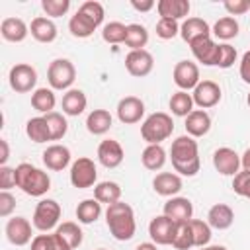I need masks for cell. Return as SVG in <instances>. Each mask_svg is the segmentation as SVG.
<instances>
[{
	"label": "cell",
	"instance_id": "cell-1",
	"mask_svg": "<svg viewBox=\"0 0 250 250\" xmlns=\"http://www.w3.org/2000/svg\"><path fill=\"white\" fill-rule=\"evenodd\" d=\"M172 166L182 176H195L199 172L201 160H199V148L197 141L189 135H182L172 143L170 148Z\"/></svg>",
	"mask_w": 250,
	"mask_h": 250
},
{
	"label": "cell",
	"instance_id": "cell-2",
	"mask_svg": "<svg viewBox=\"0 0 250 250\" xmlns=\"http://www.w3.org/2000/svg\"><path fill=\"white\" fill-rule=\"evenodd\" d=\"M105 223H107V229H109V232L113 234V238L119 240V242L131 240V238L135 236L137 223H135L133 207H131L129 203L117 201V203L107 205Z\"/></svg>",
	"mask_w": 250,
	"mask_h": 250
},
{
	"label": "cell",
	"instance_id": "cell-3",
	"mask_svg": "<svg viewBox=\"0 0 250 250\" xmlns=\"http://www.w3.org/2000/svg\"><path fill=\"white\" fill-rule=\"evenodd\" d=\"M16 174V186L31 195V197H41L51 189V178L47 172H43L41 168L29 164V162H21L14 168Z\"/></svg>",
	"mask_w": 250,
	"mask_h": 250
},
{
	"label": "cell",
	"instance_id": "cell-4",
	"mask_svg": "<svg viewBox=\"0 0 250 250\" xmlns=\"http://www.w3.org/2000/svg\"><path fill=\"white\" fill-rule=\"evenodd\" d=\"M172 131H174V121L164 111L150 113L141 125V135L148 145H160L172 135Z\"/></svg>",
	"mask_w": 250,
	"mask_h": 250
},
{
	"label": "cell",
	"instance_id": "cell-5",
	"mask_svg": "<svg viewBox=\"0 0 250 250\" xmlns=\"http://www.w3.org/2000/svg\"><path fill=\"white\" fill-rule=\"evenodd\" d=\"M76 78V68L68 59H55L47 68V80L53 90H66Z\"/></svg>",
	"mask_w": 250,
	"mask_h": 250
},
{
	"label": "cell",
	"instance_id": "cell-6",
	"mask_svg": "<svg viewBox=\"0 0 250 250\" xmlns=\"http://www.w3.org/2000/svg\"><path fill=\"white\" fill-rule=\"evenodd\" d=\"M61 205L55 199H41L33 211V227L41 232H47L59 225Z\"/></svg>",
	"mask_w": 250,
	"mask_h": 250
},
{
	"label": "cell",
	"instance_id": "cell-7",
	"mask_svg": "<svg viewBox=\"0 0 250 250\" xmlns=\"http://www.w3.org/2000/svg\"><path fill=\"white\" fill-rule=\"evenodd\" d=\"M8 80H10V88L18 94H25V92H31L37 84V70L27 64V62H18L10 68V74H8Z\"/></svg>",
	"mask_w": 250,
	"mask_h": 250
},
{
	"label": "cell",
	"instance_id": "cell-8",
	"mask_svg": "<svg viewBox=\"0 0 250 250\" xmlns=\"http://www.w3.org/2000/svg\"><path fill=\"white\" fill-rule=\"evenodd\" d=\"M96 178H98V170H96V164H94L92 158L82 156V158L72 162V166H70V184L74 188H78V189L92 188L96 184Z\"/></svg>",
	"mask_w": 250,
	"mask_h": 250
},
{
	"label": "cell",
	"instance_id": "cell-9",
	"mask_svg": "<svg viewBox=\"0 0 250 250\" xmlns=\"http://www.w3.org/2000/svg\"><path fill=\"white\" fill-rule=\"evenodd\" d=\"M154 66V59L152 55L146 51V49H141V51H129L127 57H125V68L131 76H137V78H143L146 74H150Z\"/></svg>",
	"mask_w": 250,
	"mask_h": 250
},
{
	"label": "cell",
	"instance_id": "cell-10",
	"mask_svg": "<svg viewBox=\"0 0 250 250\" xmlns=\"http://www.w3.org/2000/svg\"><path fill=\"white\" fill-rule=\"evenodd\" d=\"M172 76H174L176 86L180 90H184V92L195 88L201 82L199 80V66L195 62H191V61H180V62H176Z\"/></svg>",
	"mask_w": 250,
	"mask_h": 250
},
{
	"label": "cell",
	"instance_id": "cell-11",
	"mask_svg": "<svg viewBox=\"0 0 250 250\" xmlns=\"http://www.w3.org/2000/svg\"><path fill=\"white\" fill-rule=\"evenodd\" d=\"M193 104L199 105L201 109H207V107H213L221 102V86L213 80H201L195 88H193Z\"/></svg>",
	"mask_w": 250,
	"mask_h": 250
},
{
	"label": "cell",
	"instance_id": "cell-12",
	"mask_svg": "<svg viewBox=\"0 0 250 250\" xmlns=\"http://www.w3.org/2000/svg\"><path fill=\"white\" fill-rule=\"evenodd\" d=\"M143 115H145V104H143L141 98L125 96V98L119 100V104H117V117H119L121 123H125V125L139 123Z\"/></svg>",
	"mask_w": 250,
	"mask_h": 250
},
{
	"label": "cell",
	"instance_id": "cell-13",
	"mask_svg": "<svg viewBox=\"0 0 250 250\" xmlns=\"http://www.w3.org/2000/svg\"><path fill=\"white\" fill-rule=\"evenodd\" d=\"M213 166L223 176H236L240 172V156L232 148L221 146L213 152Z\"/></svg>",
	"mask_w": 250,
	"mask_h": 250
},
{
	"label": "cell",
	"instance_id": "cell-14",
	"mask_svg": "<svg viewBox=\"0 0 250 250\" xmlns=\"http://www.w3.org/2000/svg\"><path fill=\"white\" fill-rule=\"evenodd\" d=\"M176 223L168 219L166 215H158L150 221L148 225V234L154 244H172L174 234H176Z\"/></svg>",
	"mask_w": 250,
	"mask_h": 250
},
{
	"label": "cell",
	"instance_id": "cell-15",
	"mask_svg": "<svg viewBox=\"0 0 250 250\" xmlns=\"http://www.w3.org/2000/svg\"><path fill=\"white\" fill-rule=\"evenodd\" d=\"M6 238L14 246H25L31 242V223L25 217H12L6 223Z\"/></svg>",
	"mask_w": 250,
	"mask_h": 250
},
{
	"label": "cell",
	"instance_id": "cell-16",
	"mask_svg": "<svg viewBox=\"0 0 250 250\" xmlns=\"http://www.w3.org/2000/svg\"><path fill=\"white\" fill-rule=\"evenodd\" d=\"M125 158L123 146L115 139H104L98 146V160L105 168H117Z\"/></svg>",
	"mask_w": 250,
	"mask_h": 250
},
{
	"label": "cell",
	"instance_id": "cell-17",
	"mask_svg": "<svg viewBox=\"0 0 250 250\" xmlns=\"http://www.w3.org/2000/svg\"><path fill=\"white\" fill-rule=\"evenodd\" d=\"M193 57L203 62L205 66H217V59H219V45L211 39V37H201L195 39L193 43H189Z\"/></svg>",
	"mask_w": 250,
	"mask_h": 250
},
{
	"label": "cell",
	"instance_id": "cell-18",
	"mask_svg": "<svg viewBox=\"0 0 250 250\" xmlns=\"http://www.w3.org/2000/svg\"><path fill=\"white\" fill-rule=\"evenodd\" d=\"M168 219H172L176 225L180 223H188L191 221V215H193V205L188 197H172L164 203V213Z\"/></svg>",
	"mask_w": 250,
	"mask_h": 250
},
{
	"label": "cell",
	"instance_id": "cell-19",
	"mask_svg": "<svg viewBox=\"0 0 250 250\" xmlns=\"http://www.w3.org/2000/svg\"><path fill=\"white\" fill-rule=\"evenodd\" d=\"M68 162H70V150L64 145H51L43 152V164L53 172L64 170Z\"/></svg>",
	"mask_w": 250,
	"mask_h": 250
},
{
	"label": "cell",
	"instance_id": "cell-20",
	"mask_svg": "<svg viewBox=\"0 0 250 250\" xmlns=\"http://www.w3.org/2000/svg\"><path fill=\"white\" fill-rule=\"evenodd\" d=\"M152 188L162 197H174L182 189V178L174 172H160L154 176Z\"/></svg>",
	"mask_w": 250,
	"mask_h": 250
},
{
	"label": "cell",
	"instance_id": "cell-21",
	"mask_svg": "<svg viewBox=\"0 0 250 250\" xmlns=\"http://www.w3.org/2000/svg\"><path fill=\"white\" fill-rule=\"evenodd\" d=\"M180 35L186 43H193L195 39L201 37H211V27L205 20L201 18H188L182 25H180Z\"/></svg>",
	"mask_w": 250,
	"mask_h": 250
},
{
	"label": "cell",
	"instance_id": "cell-22",
	"mask_svg": "<svg viewBox=\"0 0 250 250\" xmlns=\"http://www.w3.org/2000/svg\"><path fill=\"white\" fill-rule=\"evenodd\" d=\"M0 33L10 43H21L27 37L29 27L20 18H4L2 23H0Z\"/></svg>",
	"mask_w": 250,
	"mask_h": 250
},
{
	"label": "cell",
	"instance_id": "cell-23",
	"mask_svg": "<svg viewBox=\"0 0 250 250\" xmlns=\"http://www.w3.org/2000/svg\"><path fill=\"white\" fill-rule=\"evenodd\" d=\"M29 33H31V37H33L35 41H39V43H53V41L57 39V25H55L53 20L39 16V18L31 20Z\"/></svg>",
	"mask_w": 250,
	"mask_h": 250
},
{
	"label": "cell",
	"instance_id": "cell-24",
	"mask_svg": "<svg viewBox=\"0 0 250 250\" xmlns=\"http://www.w3.org/2000/svg\"><path fill=\"white\" fill-rule=\"evenodd\" d=\"M211 129V117L205 109H193L188 117H186V131L189 137H203L207 135Z\"/></svg>",
	"mask_w": 250,
	"mask_h": 250
},
{
	"label": "cell",
	"instance_id": "cell-25",
	"mask_svg": "<svg viewBox=\"0 0 250 250\" xmlns=\"http://www.w3.org/2000/svg\"><path fill=\"white\" fill-rule=\"evenodd\" d=\"M234 221V211L227 205V203H215L209 213H207V223L209 227L217 229V230H225L232 225Z\"/></svg>",
	"mask_w": 250,
	"mask_h": 250
},
{
	"label": "cell",
	"instance_id": "cell-26",
	"mask_svg": "<svg viewBox=\"0 0 250 250\" xmlns=\"http://www.w3.org/2000/svg\"><path fill=\"white\" fill-rule=\"evenodd\" d=\"M156 10H158L160 18L178 21L180 18H186L189 14V2L188 0H160L156 4Z\"/></svg>",
	"mask_w": 250,
	"mask_h": 250
},
{
	"label": "cell",
	"instance_id": "cell-27",
	"mask_svg": "<svg viewBox=\"0 0 250 250\" xmlns=\"http://www.w3.org/2000/svg\"><path fill=\"white\" fill-rule=\"evenodd\" d=\"M61 104H62V113L76 117V115H80V113L86 109L88 100H86V94H84L82 90L72 88V90H68V92L62 96V102H61Z\"/></svg>",
	"mask_w": 250,
	"mask_h": 250
},
{
	"label": "cell",
	"instance_id": "cell-28",
	"mask_svg": "<svg viewBox=\"0 0 250 250\" xmlns=\"http://www.w3.org/2000/svg\"><path fill=\"white\" fill-rule=\"evenodd\" d=\"M111 121L113 119H111V113L107 109H94L86 117V129L92 135H104V133L109 131Z\"/></svg>",
	"mask_w": 250,
	"mask_h": 250
},
{
	"label": "cell",
	"instance_id": "cell-29",
	"mask_svg": "<svg viewBox=\"0 0 250 250\" xmlns=\"http://www.w3.org/2000/svg\"><path fill=\"white\" fill-rule=\"evenodd\" d=\"M102 215V203L98 199H84L76 207V219L82 225H92Z\"/></svg>",
	"mask_w": 250,
	"mask_h": 250
},
{
	"label": "cell",
	"instance_id": "cell-30",
	"mask_svg": "<svg viewBox=\"0 0 250 250\" xmlns=\"http://www.w3.org/2000/svg\"><path fill=\"white\" fill-rule=\"evenodd\" d=\"M141 160H143V166L146 170H160L164 164H166V150L160 146V145H148L143 154H141Z\"/></svg>",
	"mask_w": 250,
	"mask_h": 250
},
{
	"label": "cell",
	"instance_id": "cell-31",
	"mask_svg": "<svg viewBox=\"0 0 250 250\" xmlns=\"http://www.w3.org/2000/svg\"><path fill=\"white\" fill-rule=\"evenodd\" d=\"M96 27H98V25H96L90 18H86L84 14H80V12H76V14L70 18V21H68L70 33H72L74 37H78V39L90 37V35L96 31Z\"/></svg>",
	"mask_w": 250,
	"mask_h": 250
},
{
	"label": "cell",
	"instance_id": "cell-32",
	"mask_svg": "<svg viewBox=\"0 0 250 250\" xmlns=\"http://www.w3.org/2000/svg\"><path fill=\"white\" fill-rule=\"evenodd\" d=\"M25 133H27V137L33 143H47V141H51V131H49V125H47L43 115L41 117H31L25 123Z\"/></svg>",
	"mask_w": 250,
	"mask_h": 250
},
{
	"label": "cell",
	"instance_id": "cell-33",
	"mask_svg": "<svg viewBox=\"0 0 250 250\" xmlns=\"http://www.w3.org/2000/svg\"><path fill=\"white\" fill-rule=\"evenodd\" d=\"M94 199H98L100 203H117L121 199V188L115 182H100L94 188Z\"/></svg>",
	"mask_w": 250,
	"mask_h": 250
},
{
	"label": "cell",
	"instance_id": "cell-34",
	"mask_svg": "<svg viewBox=\"0 0 250 250\" xmlns=\"http://www.w3.org/2000/svg\"><path fill=\"white\" fill-rule=\"evenodd\" d=\"M146 43H148V31H146V27L141 25V23H129V25H127L125 45H127L131 51H141Z\"/></svg>",
	"mask_w": 250,
	"mask_h": 250
},
{
	"label": "cell",
	"instance_id": "cell-35",
	"mask_svg": "<svg viewBox=\"0 0 250 250\" xmlns=\"http://www.w3.org/2000/svg\"><path fill=\"white\" fill-rule=\"evenodd\" d=\"M55 104H57V100H55L53 88H37L31 94V105H33V109H37V111H41L45 115L53 111Z\"/></svg>",
	"mask_w": 250,
	"mask_h": 250
},
{
	"label": "cell",
	"instance_id": "cell-36",
	"mask_svg": "<svg viewBox=\"0 0 250 250\" xmlns=\"http://www.w3.org/2000/svg\"><path fill=\"white\" fill-rule=\"evenodd\" d=\"M170 109L178 117H188L193 111V98H191V94H188L184 90L172 94V98H170Z\"/></svg>",
	"mask_w": 250,
	"mask_h": 250
},
{
	"label": "cell",
	"instance_id": "cell-37",
	"mask_svg": "<svg viewBox=\"0 0 250 250\" xmlns=\"http://www.w3.org/2000/svg\"><path fill=\"white\" fill-rule=\"evenodd\" d=\"M55 232H57L72 250L82 244V230H80V227H78L76 223H72V221H66V223L59 225Z\"/></svg>",
	"mask_w": 250,
	"mask_h": 250
},
{
	"label": "cell",
	"instance_id": "cell-38",
	"mask_svg": "<svg viewBox=\"0 0 250 250\" xmlns=\"http://www.w3.org/2000/svg\"><path fill=\"white\" fill-rule=\"evenodd\" d=\"M213 33H215L219 39L229 41V39H232V37L238 35V21H236L232 16H225V18H221V20L215 21Z\"/></svg>",
	"mask_w": 250,
	"mask_h": 250
},
{
	"label": "cell",
	"instance_id": "cell-39",
	"mask_svg": "<svg viewBox=\"0 0 250 250\" xmlns=\"http://www.w3.org/2000/svg\"><path fill=\"white\" fill-rule=\"evenodd\" d=\"M125 37H127V25L121 21H109L102 29V39L105 43H111V45L125 43Z\"/></svg>",
	"mask_w": 250,
	"mask_h": 250
},
{
	"label": "cell",
	"instance_id": "cell-40",
	"mask_svg": "<svg viewBox=\"0 0 250 250\" xmlns=\"http://www.w3.org/2000/svg\"><path fill=\"white\" fill-rule=\"evenodd\" d=\"M43 117H45V121H47V125H49L51 141H59V139H62V137L66 135L68 123H66V119H64L62 113H59V111H51V113H47V115H43Z\"/></svg>",
	"mask_w": 250,
	"mask_h": 250
},
{
	"label": "cell",
	"instance_id": "cell-41",
	"mask_svg": "<svg viewBox=\"0 0 250 250\" xmlns=\"http://www.w3.org/2000/svg\"><path fill=\"white\" fill-rule=\"evenodd\" d=\"M189 227H191V232H193V244L197 248L207 246L209 240H211V227H209V223L199 221V219H191Z\"/></svg>",
	"mask_w": 250,
	"mask_h": 250
},
{
	"label": "cell",
	"instance_id": "cell-42",
	"mask_svg": "<svg viewBox=\"0 0 250 250\" xmlns=\"http://www.w3.org/2000/svg\"><path fill=\"white\" fill-rule=\"evenodd\" d=\"M172 246L178 248V250H188L193 244V232H191V227H189V221L188 223H180L176 227V234H174V240H172Z\"/></svg>",
	"mask_w": 250,
	"mask_h": 250
},
{
	"label": "cell",
	"instance_id": "cell-43",
	"mask_svg": "<svg viewBox=\"0 0 250 250\" xmlns=\"http://www.w3.org/2000/svg\"><path fill=\"white\" fill-rule=\"evenodd\" d=\"M78 12L84 14L86 18H90L96 25H100V23L104 21V16H105L104 6H102L100 2H96V0H88V2H84V4L78 8Z\"/></svg>",
	"mask_w": 250,
	"mask_h": 250
},
{
	"label": "cell",
	"instance_id": "cell-44",
	"mask_svg": "<svg viewBox=\"0 0 250 250\" xmlns=\"http://www.w3.org/2000/svg\"><path fill=\"white\" fill-rule=\"evenodd\" d=\"M41 8L47 16L59 18V16H64L68 12L70 0H41Z\"/></svg>",
	"mask_w": 250,
	"mask_h": 250
},
{
	"label": "cell",
	"instance_id": "cell-45",
	"mask_svg": "<svg viewBox=\"0 0 250 250\" xmlns=\"http://www.w3.org/2000/svg\"><path fill=\"white\" fill-rule=\"evenodd\" d=\"M180 33V25L176 20H168V18H160L156 23V35L160 39H172Z\"/></svg>",
	"mask_w": 250,
	"mask_h": 250
},
{
	"label": "cell",
	"instance_id": "cell-46",
	"mask_svg": "<svg viewBox=\"0 0 250 250\" xmlns=\"http://www.w3.org/2000/svg\"><path fill=\"white\" fill-rule=\"evenodd\" d=\"M232 189H234V193L250 199V172L240 170L232 180Z\"/></svg>",
	"mask_w": 250,
	"mask_h": 250
},
{
	"label": "cell",
	"instance_id": "cell-47",
	"mask_svg": "<svg viewBox=\"0 0 250 250\" xmlns=\"http://www.w3.org/2000/svg\"><path fill=\"white\" fill-rule=\"evenodd\" d=\"M234 61H236V49H234L232 45H229V43L219 45V59H217V66H221V68H229V66H232V64H234Z\"/></svg>",
	"mask_w": 250,
	"mask_h": 250
},
{
	"label": "cell",
	"instance_id": "cell-48",
	"mask_svg": "<svg viewBox=\"0 0 250 250\" xmlns=\"http://www.w3.org/2000/svg\"><path fill=\"white\" fill-rule=\"evenodd\" d=\"M223 6L229 12V16H240L250 10V0H227Z\"/></svg>",
	"mask_w": 250,
	"mask_h": 250
},
{
	"label": "cell",
	"instance_id": "cell-49",
	"mask_svg": "<svg viewBox=\"0 0 250 250\" xmlns=\"http://www.w3.org/2000/svg\"><path fill=\"white\" fill-rule=\"evenodd\" d=\"M14 209H16V197L10 191H0V217L12 215Z\"/></svg>",
	"mask_w": 250,
	"mask_h": 250
},
{
	"label": "cell",
	"instance_id": "cell-50",
	"mask_svg": "<svg viewBox=\"0 0 250 250\" xmlns=\"http://www.w3.org/2000/svg\"><path fill=\"white\" fill-rule=\"evenodd\" d=\"M16 186V174H14V168H8V166H0V188L2 191H8L10 188Z\"/></svg>",
	"mask_w": 250,
	"mask_h": 250
},
{
	"label": "cell",
	"instance_id": "cell-51",
	"mask_svg": "<svg viewBox=\"0 0 250 250\" xmlns=\"http://www.w3.org/2000/svg\"><path fill=\"white\" fill-rule=\"evenodd\" d=\"M31 250H51V234H37L31 240Z\"/></svg>",
	"mask_w": 250,
	"mask_h": 250
},
{
	"label": "cell",
	"instance_id": "cell-52",
	"mask_svg": "<svg viewBox=\"0 0 250 250\" xmlns=\"http://www.w3.org/2000/svg\"><path fill=\"white\" fill-rule=\"evenodd\" d=\"M240 78L250 84V51H246L242 55V61H240Z\"/></svg>",
	"mask_w": 250,
	"mask_h": 250
},
{
	"label": "cell",
	"instance_id": "cell-53",
	"mask_svg": "<svg viewBox=\"0 0 250 250\" xmlns=\"http://www.w3.org/2000/svg\"><path fill=\"white\" fill-rule=\"evenodd\" d=\"M131 6L137 10V12H148V10H152L156 4H154V0H131Z\"/></svg>",
	"mask_w": 250,
	"mask_h": 250
},
{
	"label": "cell",
	"instance_id": "cell-54",
	"mask_svg": "<svg viewBox=\"0 0 250 250\" xmlns=\"http://www.w3.org/2000/svg\"><path fill=\"white\" fill-rule=\"evenodd\" d=\"M51 250H72L57 232H53L51 234Z\"/></svg>",
	"mask_w": 250,
	"mask_h": 250
},
{
	"label": "cell",
	"instance_id": "cell-55",
	"mask_svg": "<svg viewBox=\"0 0 250 250\" xmlns=\"http://www.w3.org/2000/svg\"><path fill=\"white\" fill-rule=\"evenodd\" d=\"M0 146H2V154H0V166H6L8 158H10V148H8V141L2 139L0 141Z\"/></svg>",
	"mask_w": 250,
	"mask_h": 250
},
{
	"label": "cell",
	"instance_id": "cell-56",
	"mask_svg": "<svg viewBox=\"0 0 250 250\" xmlns=\"http://www.w3.org/2000/svg\"><path fill=\"white\" fill-rule=\"evenodd\" d=\"M240 166H242V170L250 172V148H246L244 154L240 156Z\"/></svg>",
	"mask_w": 250,
	"mask_h": 250
},
{
	"label": "cell",
	"instance_id": "cell-57",
	"mask_svg": "<svg viewBox=\"0 0 250 250\" xmlns=\"http://www.w3.org/2000/svg\"><path fill=\"white\" fill-rule=\"evenodd\" d=\"M135 250H158V248H156V244H154V242H141Z\"/></svg>",
	"mask_w": 250,
	"mask_h": 250
},
{
	"label": "cell",
	"instance_id": "cell-58",
	"mask_svg": "<svg viewBox=\"0 0 250 250\" xmlns=\"http://www.w3.org/2000/svg\"><path fill=\"white\" fill-rule=\"evenodd\" d=\"M199 250H227L225 246H203V248H199Z\"/></svg>",
	"mask_w": 250,
	"mask_h": 250
},
{
	"label": "cell",
	"instance_id": "cell-59",
	"mask_svg": "<svg viewBox=\"0 0 250 250\" xmlns=\"http://www.w3.org/2000/svg\"><path fill=\"white\" fill-rule=\"evenodd\" d=\"M246 104H248V107H250V94H248V98H246Z\"/></svg>",
	"mask_w": 250,
	"mask_h": 250
},
{
	"label": "cell",
	"instance_id": "cell-60",
	"mask_svg": "<svg viewBox=\"0 0 250 250\" xmlns=\"http://www.w3.org/2000/svg\"><path fill=\"white\" fill-rule=\"evenodd\" d=\"M98 250H105V248H98Z\"/></svg>",
	"mask_w": 250,
	"mask_h": 250
}]
</instances>
